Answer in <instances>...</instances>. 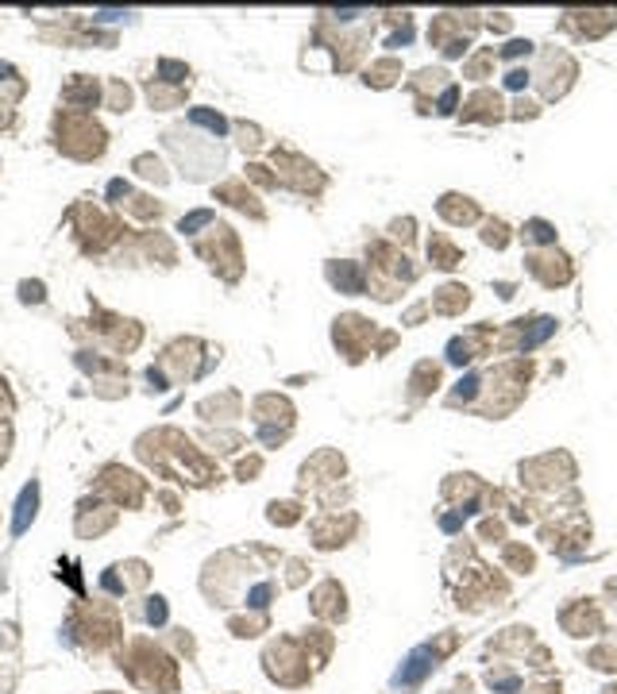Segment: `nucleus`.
Segmentation results:
<instances>
[{
  "label": "nucleus",
  "mask_w": 617,
  "mask_h": 694,
  "mask_svg": "<svg viewBox=\"0 0 617 694\" xmlns=\"http://www.w3.org/2000/svg\"><path fill=\"white\" fill-rule=\"evenodd\" d=\"M35 501H39V490H35V482H31V486L23 490V498H20V513H16V525H12L16 532H23V528H28V521L35 517Z\"/></svg>",
  "instance_id": "1"
},
{
  "label": "nucleus",
  "mask_w": 617,
  "mask_h": 694,
  "mask_svg": "<svg viewBox=\"0 0 617 694\" xmlns=\"http://www.w3.org/2000/svg\"><path fill=\"white\" fill-rule=\"evenodd\" d=\"M193 120H197V124H205V127H213V131H224V120H220V116H213V112H201V108H197V112H193Z\"/></svg>",
  "instance_id": "2"
},
{
  "label": "nucleus",
  "mask_w": 617,
  "mask_h": 694,
  "mask_svg": "<svg viewBox=\"0 0 617 694\" xmlns=\"http://www.w3.org/2000/svg\"><path fill=\"white\" fill-rule=\"evenodd\" d=\"M208 220H213V213H193V216H186V220H182V232H193V228L208 224Z\"/></svg>",
  "instance_id": "3"
},
{
  "label": "nucleus",
  "mask_w": 617,
  "mask_h": 694,
  "mask_svg": "<svg viewBox=\"0 0 617 694\" xmlns=\"http://www.w3.org/2000/svg\"><path fill=\"white\" fill-rule=\"evenodd\" d=\"M23 297L28 301H43V285H23Z\"/></svg>",
  "instance_id": "4"
}]
</instances>
